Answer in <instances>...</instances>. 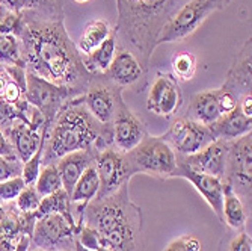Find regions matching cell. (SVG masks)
Masks as SVG:
<instances>
[{"mask_svg":"<svg viewBox=\"0 0 252 251\" xmlns=\"http://www.w3.org/2000/svg\"><path fill=\"white\" fill-rule=\"evenodd\" d=\"M74 2H77V3H86V2H89V0H74Z\"/></svg>","mask_w":252,"mask_h":251,"instance_id":"43","label":"cell"},{"mask_svg":"<svg viewBox=\"0 0 252 251\" xmlns=\"http://www.w3.org/2000/svg\"><path fill=\"white\" fill-rule=\"evenodd\" d=\"M226 251H252V239L246 232H239L228 244Z\"/></svg>","mask_w":252,"mask_h":251,"instance_id":"37","label":"cell"},{"mask_svg":"<svg viewBox=\"0 0 252 251\" xmlns=\"http://www.w3.org/2000/svg\"><path fill=\"white\" fill-rule=\"evenodd\" d=\"M33 186L36 188V191L41 197H47V195L62 189V180H61L56 164L42 165Z\"/></svg>","mask_w":252,"mask_h":251,"instance_id":"29","label":"cell"},{"mask_svg":"<svg viewBox=\"0 0 252 251\" xmlns=\"http://www.w3.org/2000/svg\"><path fill=\"white\" fill-rule=\"evenodd\" d=\"M76 225L61 214L36 218L31 248L39 251H71L76 245Z\"/></svg>","mask_w":252,"mask_h":251,"instance_id":"9","label":"cell"},{"mask_svg":"<svg viewBox=\"0 0 252 251\" xmlns=\"http://www.w3.org/2000/svg\"><path fill=\"white\" fill-rule=\"evenodd\" d=\"M5 135L11 141L18 159L23 164H25L26 161H29V159L36 153V150L39 147V143H41L42 132L32 127L28 120L21 118V120L15 121L11 126V129L5 132Z\"/></svg>","mask_w":252,"mask_h":251,"instance_id":"19","label":"cell"},{"mask_svg":"<svg viewBox=\"0 0 252 251\" xmlns=\"http://www.w3.org/2000/svg\"><path fill=\"white\" fill-rule=\"evenodd\" d=\"M172 73L177 80H192L196 73V58L190 52H180L172 58Z\"/></svg>","mask_w":252,"mask_h":251,"instance_id":"30","label":"cell"},{"mask_svg":"<svg viewBox=\"0 0 252 251\" xmlns=\"http://www.w3.org/2000/svg\"><path fill=\"white\" fill-rule=\"evenodd\" d=\"M23 162L18 157H2L0 156V181H6L9 179L21 176Z\"/></svg>","mask_w":252,"mask_h":251,"instance_id":"34","label":"cell"},{"mask_svg":"<svg viewBox=\"0 0 252 251\" xmlns=\"http://www.w3.org/2000/svg\"><path fill=\"white\" fill-rule=\"evenodd\" d=\"M0 156L2 157H18L11 141L8 140V136L0 130Z\"/></svg>","mask_w":252,"mask_h":251,"instance_id":"38","label":"cell"},{"mask_svg":"<svg viewBox=\"0 0 252 251\" xmlns=\"http://www.w3.org/2000/svg\"><path fill=\"white\" fill-rule=\"evenodd\" d=\"M0 65H25L21 42L15 34H0Z\"/></svg>","mask_w":252,"mask_h":251,"instance_id":"28","label":"cell"},{"mask_svg":"<svg viewBox=\"0 0 252 251\" xmlns=\"http://www.w3.org/2000/svg\"><path fill=\"white\" fill-rule=\"evenodd\" d=\"M117 36L115 31L112 32V35L104 39L95 50H93L88 55H82V62L83 67L86 68V72L94 76V74H104L117 55Z\"/></svg>","mask_w":252,"mask_h":251,"instance_id":"24","label":"cell"},{"mask_svg":"<svg viewBox=\"0 0 252 251\" xmlns=\"http://www.w3.org/2000/svg\"><path fill=\"white\" fill-rule=\"evenodd\" d=\"M83 222L98 233L100 245L112 251H144L142 214L128 197V183L112 195L89 201Z\"/></svg>","mask_w":252,"mask_h":251,"instance_id":"3","label":"cell"},{"mask_svg":"<svg viewBox=\"0 0 252 251\" xmlns=\"http://www.w3.org/2000/svg\"><path fill=\"white\" fill-rule=\"evenodd\" d=\"M183 117L190 118L204 126H212L220 117V109L218 103V89H207L195 94L190 99L189 108Z\"/></svg>","mask_w":252,"mask_h":251,"instance_id":"22","label":"cell"},{"mask_svg":"<svg viewBox=\"0 0 252 251\" xmlns=\"http://www.w3.org/2000/svg\"><path fill=\"white\" fill-rule=\"evenodd\" d=\"M95 154L97 150L91 148V150H79L68 153L63 157H61L56 162L61 180H62V188L71 194L74 185L77 183V180L83 174V171L95 164Z\"/></svg>","mask_w":252,"mask_h":251,"instance_id":"18","label":"cell"},{"mask_svg":"<svg viewBox=\"0 0 252 251\" xmlns=\"http://www.w3.org/2000/svg\"><path fill=\"white\" fill-rule=\"evenodd\" d=\"M94 165L100 179V189L95 198L112 195L133 177L126 154L113 147L97 151Z\"/></svg>","mask_w":252,"mask_h":251,"instance_id":"11","label":"cell"},{"mask_svg":"<svg viewBox=\"0 0 252 251\" xmlns=\"http://www.w3.org/2000/svg\"><path fill=\"white\" fill-rule=\"evenodd\" d=\"M49 214H61L63 215L68 221L74 222V218L71 215V201H70V194H68L63 188L47 195V197H42L41 198V203L38 209L35 211V216L39 218V216H44V215H49ZM77 230V227H76ZM77 236V235H76Z\"/></svg>","mask_w":252,"mask_h":251,"instance_id":"27","label":"cell"},{"mask_svg":"<svg viewBox=\"0 0 252 251\" xmlns=\"http://www.w3.org/2000/svg\"><path fill=\"white\" fill-rule=\"evenodd\" d=\"M144 74V68L141 62L137 61L133 53L123 50L113 58L109 70L104 73V77L115 83L117 86H130L134 82H137Z\"/></svg>","mask_w":252,"mask_h":251,"instance_id":"21","label":"cell"},{"mask_svg":"<svg viewBox=\"0 0 252 251\" xmlns=\"http://www.w3.org/2000/svg\"><path fill=\"white\" fill-rule=\"evenodd\" d=\"M83 93H85V89L82 88L61 86L26 70L25 96H26L28 103L36 108L42 113V117H44L42 136H45V138H47V133L55 121L56 113L63 106V103Z\"/></svg>","mask_w":252,"mask_h":251,"instance_id":"5","label":"cell"},{"mask_svg":"<svg viewBox=\"0 0 252 251\" xmlns=\"http://www.w3.org/2000/svg\"><path fill=\"white\" fill-rule=\"evenodd\" d=\"M41 195L38 194L36 188L33 185H28L23 188V191L18 194V197L15 198V206L18 208V211L21 212H35L41 203Z\"/></svg>","mask_w":252,"mask_h":251,"instance_id":"32","label":"cell"},{"mask_svg":"<svg viewBox=\"0 0 252 251\" xmlns=\"http://www.w3.org/2000/svg\"><path fill=\"white\" fill-rule=\"evenodd\" d=\"M213 135L216 140H223V141H233L237 140L243 135L251 133L252 130V118H248L243 115V112L237 106L234 110L230 113L222 115L216 123L212 126Z\"/></svg>","mask_w":252,"mask_h":251,"instance_id":"23","label":"cell"},{"mask_svg":"<svg viewBox=\"0 0 252 251\" xmlns=\"http://www.w3.org/2000/svg\"><path fill=\"white\" fill-rule=\"evenodd\" d=\"M17 36L28 72L61 86L86 89L93 76L83 67L82 53L68 35L62 18H23Z\"/></svg>","mask_w":252,"mask_h":251,"instance_id":"1","label":"cell"},{"mask_svg":"<svg viewBox=\"0 0 252 251\" xmlns=\"http://www.w3.org/2000/svg\"><path fill=\"white\" fill-rule=\"evenodd\" d=\"M172 177H181L190 181L192 186L202 195V198L209 203V206L215 212V215L223 222L222 216V204H223V180L209 176L199 171H193L189 167L183 165L181 162H177L175 171L172 173Z\"/></svg>","mask_w":252,"mask_h":251,"instance_id":"17","label":"cell"},{"mask_svg":"<svg viewBox=\"0 0 252 251\" xmlns=\"http://www.w3.org/2000/svg\"><path fill=\"white\" fill-rule=\"evenodd\" d=\"M109 147H113L112 124H101L91 115L80 94L65 102L56 113L45 140L42 165L56 164L73 151L91 148L101 151Z\"/></svg>","mask_w":252,"mask_h":251,"instance_id":"2","label":"cell"},{"mask_svg":"<svg viewBox=\"0 0 252 251\" xmlns=\"http://www.w3.org/2000/svg\"><path fill=\"white\" fill-rule=\"evenodd\" d=\"M29 250H31V236L21 238L17 247L14 248V251H29Z\"/></svg>","mask_w":252,"mask_h":251,"instance_id":"40","label":"cell"},{"mask_svg":"<svg viewBox=\"0 0 252 251\" xmlns=\"http://www.w3.org/2000/svg\"><path fill=\"white\" fill-rule=\"evenodd\" d=\"M74 251H89V250H85V248H83V247H82V245H80V244H79L77 241H76V245H74Z\"/></svg>","mask_w":252,"mask_h":251,"instance_id":"41","label":"cell"},{"mask_svg":"<svg viewBox=\"0 0 252 251\" xmlns=\"http://www.w3.org/2000/svg\"><path fill=\"white\" fill-rule=\"evenodd\" d=\"M112 32H113V29L110 28V25L106 20L89 21L80 35L79 45H77L79 52L82 55L91 53L93 50H95L104 39H107L112 35Z\"/></svg>","mask_w":252,"mask_h":251,"instance_id":"26","label":"cell"},{"mask_svg":"<svg viewBox=\"0 0 252 251\" xmlns=\"http://www.w3.org/2000/svg\"><path fill=\"white\" fill-rule=\"evenodd\" d=\"M120 21L118 29L145 62L156 49L157 36L168 20L188 0H117Z\"/></svg>","mask_w":252,"mask_h":251,"instance_id":"4","label":"cell"},{"mask_svg":"<svg viewBox=\"0 0 252 251\" xmlns=\"http://www.w3.org/2000/svg\"><path fill=\"white\" fill-rule=\"evenodd\" d=\"M183 103V94L174 76L158 74L153 82L147 99V109L158 117L171 118Z\"/></svg>","mask_w":252,"mask_h":251,"instance_id":"14","label":"cell"},{"mask_svg":"<svg viewBox=\"0 0 252 251\" xmlns=\"http://www.w3.org/2000/svg\"><path fill=\"white\" fill-rule=\"evenodd\" d=\"M226 154H228V141L216 140L202 150L190 156H177V162L189 167L193 171H199L209 176H215L220 180L225 177L226 168Z\"/></svg>","mask_w":252,"mask_h":251,"instance_id":"16","label":"cell"},{"mask_svg":"<svg viewBox=\"0 0 252 251\" xmlns=\"http://www.w3.org/2000/svg\"><path fill=\"white\" fill-rule=\"evenodd\" d=\"M251 173H252V135H243L228 141L226 168L223 183L248 208H251Z\"/></svg>","mask_w":252,"mask_h":251,"instance_id":"8","label":"cell"},{"mask_svg":"<svg viewBox=\"0 0 252 251\" xmlns=\"http://www.w3.org/2000/svg\"><path fill=\"white\" fill-rule=\"evenodd\" d=\"M246 206L243 201L225 185L223 188V204H222V216L223 222L236 232H242L246 222H248V214Z\"/></svg>","mask_w":252,"mask_h":251,"instance_id":"25","label":"cell"},{"mask_svg":"<svg viewBox=\"0 0 252 251\" xmlns=\"http://www.w3.org/2000/svg\"><path fill=\"white\" fill-rule=\"evenodd\" d=\"M222 86L234 93L239 99L251 93V38L245 42L243 49L234 58Z\"/></svg>","mask_w":252,"mask_h":251,"instance_id":"20","label":"cell"},{"mask_svg":"<svg viewBox=\"0 0 252 251\" xmlns=\"http://www.w3.org/2000/svg\"><path fill=\"white\" fill-rule=\"evenodd\" d=\"M127 162L134 174L172 177L177 167V156L174 150L162 140V136L145 135L144 140L128 153H124Z\"/></svg>","mask_w":252,"mask_h":251,"instance_id":"6","label":"cell"},{"mask_svg":"<svg viewBox=\"0 0 252 251\" xmlns=\"http://www.w3.org/2000/svg\"><path fill=\"white\" fill-rule=\"evenodd\" d=\"M29 251H39V250H32V248H31ZM71 251H74V250H71Z\"/></svg>","mask_w":252,"mask_h":251,"instance_id":"44","label":"cell"},{"mask_svg":"<svg viewBox=\"0 0 252 251\" xmlns=\"http://www.w3.org/2000/svg\"><path fill=\"white\" fill-rule=\"evenodd\" d=\"M45 136L41 135V143H39V147L36 150V153L23 164V168H21V177L25 180L26 186L28 185H35V181L38 179V174L41 171V167H42V154H44V145H45Z\"/></svg>","mask_w":252,"mask_h":251,"instance_id":"31","label":"cell"},{"mask_svg":"<svg viewBox=\"0 0 252 251\" xmlns=\"http://www.w3.org/2000/svg\"><path fill=\"white\" fill-rule=\"evenodd\" d=\"M76 241L85 250H89V251H95L100 247V236H98V233L93 229V227H89L86 224L82 225V229L79 230V233L76 236Z\"/></svg>","mask_w":252,"mask_h":251,"instance_id":"36","label":"cell"},{"mask_svg":"<svg viewBox=\"0 0 252 251\" xmlns=\"http://www.w3.org/2000/svg\"><path fill=\"white\" fill-rule=\"evenodd\" d=\"M95 251H112L110 248H107V247H104V245H100Z\"/></svg>","mask_w":252,"mask_h":251,"instance_id":"42","label":"cell"},{"mask_svg":"<svg viewBox=\"0 0 252 251\" xmlns=\"http://www.w3.org/2000/svg\"><path fill=\"white\" fill-rule=\"evenodd\" d=\"M201 250H202L201 242L195 236L186 235L171 241L163 251H201Z\"/></svg>","mask_w":252,"mask_h":251,"instance_id":"35","label":"cell"},{"mask_svg":"<svg viewBox=\"0 0 252 251\" xmlns=\"http://www.w3.org/2000/svg\"><path fill=\"white\" fill-rule=\"evenodd\" d=\"M83 102L88 112L98 123L112 124L117 109L123 102V91L110 80L93 82L91 79L83 93Z\"/></svg>","mask_w":252,"mask_h":251,"instance_id":"12","label":"cell"},{"mask_svg":"<svg viewBox=\"0 0 252 251\" xmlns=\"http://www.w3.org/2000/svg\"><path fill=\"white\" fill-rule=\"evenodd\" d=\"M35 212H21L14 201L0 203V251H14L21 238L32 236Z\"/></svg>","mask_w":252,"mask_h":251,"instance_id":"13","label":"cell"},{"mask_svg":"<svg viewBox=\"0 0 252 251\" xmlns=\"http://www.w3.org/2000/svg\"><path fill=\"white\" fill-rule=\"evenodd\" d=\"M231 0H188L160 31L156 47L165 42H177L192 35L207 17L226 8Z\"/></svg>","mask_w":252,"mask_h":251,"instance_id":"7","label":"cell"},{"mask_svg":"<svg viewBox=\"0 0 252 251\" xmlns=\"http://www.w3.org/2000/svg\"><path fill=\"white\" fill-rule=\"evenodd\" d=\"M162 140L177 156H190L216 141L210 126H204L186 117L175 120Z\"/></svg>","mask_w":252,"mask_h":251,"instance_id":"10","label":"cell"},{"mask_svg":"<svg viewBox=\"0 0 252 251\" xmlns=\"http://www.w3.org/2000/svg\"><path fill=\"white\" fill-rule=\"evenodd\" d=\"M239 108L243 112V115H246L248 118H252V96L245 94L240 100H239Z\"/></svg>","mask_w":252,"mask_h":251,"instance_id":"39","label":"cell"},{"mask_svg":"<svg viewBox=\"0 0 252 251\" xmlns=\"http://www.w3.org/2000/svg\"><path fill=\"white\" fill-rule=\"evenodd\" d=\"M147 135L144 123L127 108L124 100L120 103L115 118L112 121L113 148L121 153H128L139 144Z\"/></svg>","mask_w":252,"mask_h":251,"instance_id":"15","label":"cell"},{"mask_svg":"<svg viewBox=\"0 0 252 251\" xmlns=\"http://www.w3.org/2000/svg\"><path fill=\"white\" fill-rule=\"evenodd\" d=\"M26 186L25 180L21 176L9 179L6 181H0V203H9L15 201L18 194Z\"/></svg>","mask_w":252,"mask_h":251,"instance_id":"33","label":"cell"}]
</instances>
